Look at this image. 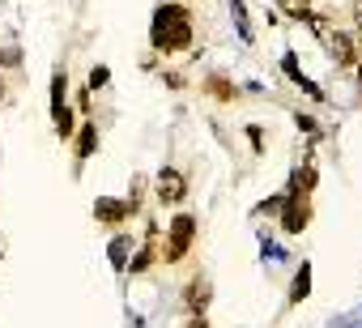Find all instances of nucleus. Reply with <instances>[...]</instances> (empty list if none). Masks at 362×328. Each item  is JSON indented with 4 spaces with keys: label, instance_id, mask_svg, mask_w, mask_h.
<instances>
[{
    "label": "nucleus",
    "instance_id": "1",
    "mask_svg": "<svg viewBox=\"0 0 362 328\" xmlns=\"http://www.w3.org/2000/svg\"><path fill=\"white\" fill-rule=\"evenodd\" d=\"M197 43V26H192V13L184 5H175V0H166V5L153 9V22H149V47L153 56H184L192 52Z\"/></svg>",
    "mask_w": 362,
    "mask_h": 328
},
{
    "label": "nucleus",
    "instance_id": "2",
    "mask_svg": "<svg viewBox=\"0 0 362 328\" xmlns=\"http://www.w3.org/2000/svg\"><path fill=\"white\" fill-rule=\"evenodd\" d=\"M197 230H201L197 213L179 209V213L170 218V226H166V239H158V260H162L166 269L184 264V260L192 256V247H197Z\"/></svg>",
    "mask_w": 362,
    "mask_h": 328
},
{
    "label": "nucleus",
    "instance_id": "3",
    "mask_svg": "<svg viewBox=\"0 0 362 328\" xmlns=\"http://www.w3.org/2000/svg\"><path fill=\"white\" fill-rule=\"evenodd\" d=\"M153 201L162 209H179V205L188 201V175L179 171V167H158V175H153Z\"/></svg>",
    "mask_w": 362,
    "mask_h": 328
},
{
    "label": "nucleus",
    "instance_id": "4",
    "mask_svg": "<svg viewBox=\"0 0 362 328\" xmlns=\"http://www.w3.org/2000/svg\"><path fill=\"white\" fill-rule=\"evenodd\" d=\"M311 218H315V205H311V197H303V192H286V205H281V213H277V222H281V235H303L307 226H311Z\"/></svg>",
    "mask_w": 362,
    "mask_h": 328
},
{
    "label": "nucleus",
    "instance_id": "5",
    "mask_svg": "<svg viewBox=\"0 0 362 328\" xmlns=\"http://www.w3.org/2000/svg\"><path fill=\"white\" fill-rule=\"evenodd\" d=\"M179 303H184V315H209V307H214V281H209V273H192L184 281V290H179Z\"/></svg>",
    "mask_w": 362,
    "mask_h": 328
},
{
    "label": "nucleus",
    "instance_id": "6",
    "mask_svg": "<svg viewBox=\"0 0 362 328\" xmlns=\"http://www.w3.org/2000/svg\"><path fill=\"white\" fill-rule=\"evenodd\" d=\"M324 52H328V60H332L337 73H345V69L358 64V43H354V35L341 30V26H332V30L324 35Z\"/></svg>",
    "mask_w": 362,
    "mask_h": 328
},
{
    "label": "nucleus",
    "instance_id": "7",
    "mask_svg": "<svg viewBox=\"0 0 362 328\" xmlns=\"http://www.w3.org/2000/svg\"><path fill=\"white\" fill-rule=\"evenodd\" d=\"M201 94H205V98H214L218 107H230V102H239V81H235L230 73L214 69V73H205V77H201Z\"/></svg>",
    "mask_w": 362,
    "mask_h": 328
},
{
    "label": "nucleus",
    "instance_id": "8",
    "mask_svg": "<svg viewBox=\"0 0 362 328\" xmlns=\"http://www.w3.org/2000/svg\"><path fill=\"white\" fill-rule=\"evenodd\" d=\"M128 218H132V213H128L124 197H98V201H94V222H98V226H107V230H124Z\"/></svg>",
    "mask_w": 362,
    "mask_h": 328
},
{
    "label": "nucleus",
    "instance_id": "9",
    "mask_svg": "<svg viewBox=\"0 0 362 328\" xmlns=\"http://www.w3.org/2000/svg\"><path fill=\"white\" fill-rule=\"evenodd\" d=\"M98 145H103V136H98V124H94V119H86V124L73 132V158H77V171H81L86 162L98 153Z\"/></svg>",
    "mask_w": 362,
    "mask_h": 328
},
{
    "label": "nucleus",
    "instance_id": "10",
    "mask_svg": "<svg viewBox=\"0 0 362 328\" xmlns=\"http://www.w3.org/2000/svg\"><path fill=\"white\" fill-rule=\"evenodd\" d=\"M69 98H73V86H69V73H64V69H56V73H52V98H47V111H52V124H56V119H60L64 111H73V102H69Z\"/></svg>",
    "mask_w": 362,
    "mask_h": 328
},
{
    "label": "nucleus",
    "instance_id": "11",
    "mask_svg": "<svg viewBox=\"0 0 362 328\" xmlns=\"http://www.w3.org/2000/svg\"><path fill=\"white\" fill-rule=\"evenodd\" d=\"M315 184H320V167H315V158L307 153L298 167L290 171V188H286V192H303V197H311V192H315Z\"/></svg>",
    "mask_w": 362,
    "mask_h": 328
},
{
    "label": "nucleus",
    "instance_id": "12",
    "mask_svg": "<svg viewBox=\"0 0 362 328\" xmlns=\"http://www.w3.org/2000/svg\"><path fill=\"white\" fill-rule=\"evenodd\" d=\"M281 69H286V77H290V81H294L298 90H307V94H311L315 102H328L324 86H315V81H311V77H307V73L298 69V56H294V52H286V56H281Z\"/></svg>",
    "mask_w": 362,
    "mask_h": 328
},
{
    "label": "nucleus",
    "instance_id": "13",
    "mask_svg": "<svg viewBox=\"0 0 362 328\" xmlns=\"http://www.w3.org/2000/svg\"><path fill=\"white\" fill-rule=\"evenodd\" d=\"M307 298H311V260H303V264L294 269L290 290H286V307H298V303H307Z\"/></svg>",
    "mask_w": 362,
    "mask_h": 328
},
{
    "label": "nucleus",
    "instance_id": "14",
    "mask_svg": "<svg viewBox=\"0 0 362 328\" xmlns=\"http://www.w3.org/2000/svg\"><path fill=\"white\" fill-rule=\"evenodd\" d=\"M158 264V239H145L132 256H128V269L124 273H132V277H141V273H149Z\"/></svg>",
    "mask_w": 362,
    "mask_h": 328
},
{
    "label": "nucleus",
    "instance_id": "15",
    "mask_svg": "<svg viewBox=\"0 0 362 328\" xmlns=\"http://www.w3.org/2000/svg\"><path fill=\"white\" fill-rule=\"evenodd\" d=\"M128 256H132V235H124V230H115V239H111V247H107V260H111V269H128Z\"/></svg>",
    "mask_w": 362,
    "mask_h": 328
},
{
    "label": "nucleus",
    "instance_id": "16",
    "mask_svg": "<svg viewBox=\"0 0 362 328\" xmlns=\"http://www.w3.org/2000/svg\"><path fill=\"white\" fill-rule=\"evenodd\" d=\"M311 5H315V0H277V13L290 18V22H307V18L315 13Z\"/></svg>",
    "mask_w": 362,
    "mask_h": 328
},
{
    "label": "nucleus",
    "instance_id": "17",
    "mask_svg": "<svg viewBox=\"0 0 362 328\" xmlns=\"http://www.w3.org/2000/svg\"><path fill=\"white\" fill-rule=\"evenodd\" d=\"M145 188H149V180H145V175H132V184H128V197H124V205H128V213H132V218L145 209Z\"/></svg>",
    "mask_w": 362,
    "mask_h": 328
},
{
    "label": "nucleus",
    "instance_id": "18",
    "mask_svg": "<svg viewBox=\"0 0 362 328\" xmlns=\"http://www.w3.org/2000/svg\"><path fill=\"white\" fill-rule=\"evenodd\" d=\"M230 13H235V30H239V39L252 43L256 30H252V22H247V5H243V0H230Z\"/></svg>",
    "mask_w": 362,
    "mask_h": 328
},
{
    "label": "nucleus",
    "instance_id": "19",
    "mask_svg": "<svg viewBox=\"0 0 362 328\" xmlns=\"http://www.w3.org/2000/svg\"><path fill=\"white\" fill-rule=\"evenodd\" d=\"M294 124H298V132H303L307 141H320V136H324V128H320V119H311V115H303V111L294 115Z\"/></svg>",
    "mask_w": 362,
    "mask_h": 328
},
{
    "label": "nucleus",
    "instance_id": "20",
    "mask_svg": "<svg viewBox=\"0 0 362 328\" xmlns=\"http://www.w3.org/2000/svg\"><path fill=\"white\" fill-rule=\"evenodd\" d=\"M281 205H286V192H273L269 201H260V205H256V218H277V213H281Z\"/></svg>",
    "mask_w": 362,
    "mask_h": 328
},
{
    "label": "nucleus",
    "instance_id": "21",
    "mask_svg": "<svg viewBox=\"0 0 362 328\" xmlns=\"http://www.w3.org/2000/svg\"><path fill=\"white\" fill-rule=\"evenodd\" d=\"M73 98H77V111L90 119V111H94V90H90V86H81V90H73Z\"/></svg>",
    "mask_w": 362,
    "mask_h": 328
},
{
    "label": "nucleus",
    "instance_id": "22",
    "mask_svg": "<svg viewBox=\"0 0 362 328\" xmlns=\"http://www.w3.org/2000/svg\"><path fill=\"white\" fill-rule=\"evenodd\" d=\"M243 132H247V145H252V153H264V128H260V124H247Z\"/></svg>",
    "mask_w": 362,
    "mask_h": 328
},
{
    "label": "nucleus",
    "instance_id": "23",
    "mask_svg": "<svg viewBox=\"0 0 362 328\" xmlns=\"http://www.w3.org/2000/svg\"><path fill=\"white\" fill-rule=\"evenodd\" d=\"M162 81H166L170 90H188V73H179V69H166V73H162Z\"/></svg>",
    "mask_w": 362,
    "mask_h": 328
},
{
    "label": "nucleus",
    "instance_id": "24",
    "mask_svg": "<svg viewBox=\"0 0 362 328\" xmlns=\"http://www.w3.org/2000/svg\"><path fill=\"white\" fill-rule=\"evenodd\" d=\"M107 81H111V73H107L103 64H94V69H90V81H86V86H90V90H103Z\"/></svg>",
    "mask_w": 362,
    "mask_h": 328
},
{
    "label": "nucleus",
    "instance_id": "25",
    "mask_svg": "<svg viewBox=\"0 0 362 328\" xmlns=\"http://www.w3.org/2000/svg\"><path fill=\"white\" fill-rule=\"evenodd\" d=\"M184 328H214V324H209V315H188Z\"/></svg>",
    "mask_w": 362,
    "mask_h": 328
},
{
    "label": "nucleus",
    "instance_id": "26",
    "mask_svg": "<svg viewBox=\"0 0 362 328\" xmlns=\"http://www.w3.org/2000/svg\"><path fill=\"white\" fill-rule=\"evenodd\" d=\"M349 18H354V30H349V35H362V5H354V13H349Z\"/></svg>",
    "mask_w": 362,
    "mask_h": 328
},
{
    "label": "nucleus",
    "instance_id": "27",
    "mask_svg": "<svg viewBox=\"0 0 362 328\" xmlns=\"http://www.w3.org/2000/svg\"><path fill=\"white\" fill-rule=\"evenodd\" d=\"M358 81H362V60H358Z\"/></svg>",
    "mask_w": 362,
    "mask_h": 328
},
{
    "label": "nucleus",
    "instance_id": "28",
    "mask_svg": "<svg viewBox=\"0 0 362 328\" xmlns=\"http://www.w3.org/2000/svg\"><path fill=\"white\" fill-rule=\"evenodd\" d=\"M358 5H362V0H358Z\"/></svg>",
    "mask_w": 362,
    "mask_h": 328
}]
</instances>
